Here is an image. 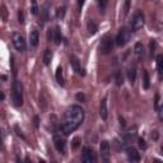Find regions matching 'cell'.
Instances as JSON below:
<instances>
[{
	"label": "cell",
	"mask_w": 163,
	"mask_h": 163,
	"mask_svg": "<svg viewBox=\"0 0 163 163\" xmlns=\"http://www.w3.org/2000/svg\"><path fill=\"white\" fill-rule=\"evenodd\" d=\"M84 120V110L78 105H73L66 110L64 119L60 122V129L64 135L74 133Z\"/></svg>",
	"instance_id": "6da1fadb"
},
{
	"label": "cell",
	"mask_w": 163,
	"mask_h": 163,
	"mask_svg": "<svg viewBox=\"0 0 163 163\" xmlns=\"http://www.w3.org/2000/svg\"><path fill=\"white\" fill-rule=\"evenodd\" d=\"M12 100L13 105L16 107H21L23 105V87L19 80L13 82V87H12Z\"/></svg>",
	"instance_id": "7a4b0ae2"
},
{
	"label": "cell",
	"mask_w": 163,
	"mask_h": 163,
	"mask_svg": "<svg viewBox=\"0 0 163 163\" xmlns=\"http://www.w3.org/2000/svg\"><path fill=\"white\" fill-rule=\"evenodd\" d=\"M112 47H114V38L110 36V35H106L102 40H101V45H100V50L102 54L107 55L112 51Z\"/></svg>",
	"instance_id": "3957f363"
},
{
	"label": "cell",
	"mask_w": 163,
	"mask_h": 163,
	"mask_svg": "<svg viewBox=\"0 0 163 163\" xmlns=\"http://www.w3.org/2000/svg\"><path fill=\"white\" fill-rule=\"evenodd\" d=\"M130 40V31L126 28V27H122V28L119 31L117 37H116V44L117 46H125Z\"/></svg>",
	"instance_id": "277c9868"
},
{
	"label": "cell",
	"mask_w": 163,
	"mask_h": 163,
	"mask_svg": "<svg viewBox=\"0 0 163 163\" xmlns=\"http://www.w3.org/2000/svg\"><path fill=\"white\" fill-rule=\"evenodd\" d=\"M143 26H144V14L142 12H137L133 18V22H131V31L137 32L140 28H143Z\"/></svg>",
	"instance_id": "5b68a950"
},
{
	"label": "cell",
	"mask_w": 163,
	"mask_h": 163,
	"mask_svg": "<svg viewBox=\"0 0 163 163\" xmlns=\"http://www.w3.org/2000/svg\"><path fill=\"white\" fill-rule=\"evenodd\" d=\"M12 41H13V45H14L17 51L23 52L26 50V41H24V37L21 33H13Z\"/></svg>",
	"instance_id": "8992f818"
},
{
	"label": "cell",
	"mask_w": 163,
	"mask_h": 163,
	"mask_svg": "<svg viewBox=\"0 0 163 163\" xmlns=\"http://www.w3.org/2000/svg\"><path fill=\"white\" fill-rule=\"evenodd\" d=\"M100 154L102 157V159L105 162H108L110 159V156H111V147H110V143L107 140H103L100 145Z\"/></svg>",
	"instance_id": "52a82bcc"
},
{
	"label": "cell",
	"mask_w": 163,
	"mask_h": 163,
	"mask_svg": "<svg viewBox=\"0 0 163 163\" xmlns=\"http://www.w3.org/2000/svg\"><path fill=\"white\" fill-rule=\"evenodd\" d=\"M54 145H55L58 152L65 153V151H66V142H65V139L61 137L60 134L54 135Z\"/></svg>",
	"instance_id": "ba28073f"
},
{
	"label": "cell",
	"mask_w": 163,
	"mask_h": 163,
	"mask_svg": "<svg viewBox=\"0 0 163 163\" xmlns=\"http://www.w3.org/2000/svg\"><path fill=\"white\" fill-rule=\"evenodd\" d=\"M82 159H83L84 163H94L96 162V153H94V151L92 148L89 147H86L83 149V156H82Z\"/></svg>",
	"instance_id": "9c48e42d"
},
{
	"label": "cell",
	"mask_w": 163,
	"mask_h": 163,
	"mask_svg": "<svg viewBox=\"0 0 163 163\" xmlns=\"http://www.w3.org/2000/svg\"><path fill=\"white\" fill-rule=\"evenodd\" d=\"M70 64H72V66H73L74 72H77L79 75H84V70L82 69V66H80V61H79V59H78L77 56H74V55H72V56H70Z\"/></svg>",
	"instance_id": "30bf717a"
},
{
	"label": "cell",
	"mask_w": 163,
	"mask_h": 163,
	"mask_svg": "<svg viewBox=\"0 0 163 163\" xmlns=\"http://www.w3.org/2000/svg\"><path fill=\"white\" fill-rule=\"evenodd\" d=\"M126 154H128L129 161H131V162H139V161H140V154H139V152H138L135 148H133V147H130V148L126 149Z\"/></svg>",
	"instance_id": "8fae6325"
},
{
	"label": "cell",
	"mask_w": 163,
	"mask_h": 163,
	"mask_svg": "<svg viewBox=\"0 0 163 163\" xmlns=\"http://www.w3.org/2000/svg\"><path fill=\"white\" fill-rule=\"evenodd\" d=\"M100 115L102 117V120H107L108 116V110H107V97H105L101 101V106H100Z\"/></svg>",
	"instance_id": "7c38bea8"
},
{
	"label": "cell",
	"mask_w": 163,
	"mask_h": 163,
	"mask_svg": "<svg viewBox=\"0 0 163 163\" xmlns=\"http://www.w3.org/2000/svg\"><path fill=\"white\" fill-rule=\"evenodd\" d=\"M128 78H129V82H130L131 84L135 83V79H137V66H135V65L129 66V69H128Z\"/></svg>",
	"instance_id": "4fadbf2b"
},
{
	"label": "cell",
	"mask_w": 163,
	"mask_h": 163,
	"mask_svg": "<svg viewBox=\"0 0 163 163\" xmlns=\"http://www.w3.org/2000/svg\"><path fill=\"white\" fill-rule=\"evenodd\" d=\"M38 41H40V33L37 30H33L31 33H30V42H31V46L36 47L38 45Z\"/></svg>",
	"instance_id": "5bb4252c"
},
{
	"label": "cell",
	"mask_w": 163,
	"mask_h": 163,
	"mask_svg": "<svg viewBox=\"0 0 163 163\" xmlns=\"http://www.w3.org/2000/svg\"><path fill=\"white\" fill-rule=\"evenodd\" d=\"M87 30H88V33H89V35H96L97 31H98V26H97V23L94 22L93 19H91V21L88 22V24H87Z\"/></svg>",
	"instance_id": "9a60e30c"
},
{
	"label": "cell",
	"mask_w": 163,
	"mask_h": 163,
	"mask_svg": "<svg viewBox=\"0 0 163 163\" xmlns=\"http://www.w3.org/2000/svg\"><path fill=\"white\" fill-rule=\"evenodd\" d=\"M61 38H63V36H61V31H60V27H55L54 28V42H55L56 45H60L61 44Z\"/></svg>",
	"instance_id": "2e32d148"
},
{
	"label": "cell",
	"mask_w": 163,
	"mask_h": 163,
	"mask_svg": "<svg viewBox=\"0 0 163 163\" xmlns=\"http://www.w3.org/2000/svg\"><path fill=\"white\" fill-rule=\"evenodd\" d=\"M134 54H135V56H137L138 59H142L144 56V47L140 42H138L137 45H135L134 47Z\"/></svg>",
	"instance_id": "e0dca14e"
},
{
	"label": "cell",
	"mask_w": 163,
	"mask_h": 163,
	"mask_svg": "<svg viewBox=\"0 0 163 163\" xmlns=\"http://www.w3.org/2000/svg\"><path fill=\"white\" fill-rule=\"evenodd\" d=\"M157 69H158L159 77L163 78V55L157 56Z\"/></svg>",
	"instance_id": "ac0fdd59"
},
{
	"label": "cell",
	"mask_w": 163,
	"mask_h": 163,
	"mask_svg": "<svg viewBox=\"0 0 163 163\" xmlns=\"http://www.w3.org/2000/svg\"><path fill=\"white\" fill-rule=\"evenodd\" d=\"M151 86V80H149V74L147 70H143V87L144 89H148Z\"/></svg>",
	"instance_id": "d6986e66"
},
{
	"label": "cell",
	"mask_w": 163,
	"mask_h": 163,
	"mask_svg": "<svg viewBox=\"0 0 163 163\" xmlns=\"http://www.w3.org/2000/svg\"><path fill=\"white\" fill-rule=\"evenodd\" d=\"M51 60H52V52H51V50L47 49L45 51V54H44V63H45V65H50Z\"/></svg>",
	"instance_id": "ffe728a7"
},
{
	"label": "cell",
	"mask_w": 163,
	"mask_h": 163,
	"mask_svg": "<svg viewBox=\"0 0 163 163\" xmlns=\"http://www.w3.org/2000/svg\"><path fill=\"white\" fill-rule=\"evenodd\" d=\"M56 80L60 86H64V75H63V69L61 66H59L56 69Z\"/></svg>",
	"instance_id": "44dd1931"
},
{
	"label": "cell",
	"mask_w": 163,
	"mask_h": 163,
	"mask_svg": "<svg viewBox=\"0 0 163 163\" xmlns=\"http://www.w3.org/2000/svg\"><path fill=\"white\" fill-rule=\"evenodd\" d=\"M49 13H50V3H46L45 7H44V10H42V19H44V22L49 21Z\"/></svg>",
	"instance_id": "7402d4cb"
},
{
	"label": "cell",
	"mask_w": 163,
	"mask_h": 163,
	"mask_svg": "<svg viewBox=\"0 0 163 163\" xmlns=\"http://www.w3.org/2000/svg\"><path fill=\"white\" fill-rule=\"evenodd\" d=\"M30 7H31V13L33 16H37L38 14V4H37V0H31V4H30Z\"/></svg>",
	"instance_id": "603a6c76"
},
{
	"label": "cell",
	"mask_w": 163,
	"mask_h": 163,
	"mask_svg": "<svg viewBox=\"0 0 163 163\" xmlns=\"http://www.w3.org/2000/svg\"><path fill=\"white\" fill-rule=\"evenodd\" d=\"M130 5H131V0H125L124 7H122V16H124V17L128 16V13L130 10Z\"/></svg>",
	"instance_id": "cb8c5ba5"
},
{
	"label": "cell",
	"mask_w": 163,
	"mask_h": 163,
	"mask_svg": "<svg viewBox=\"0 0 163 163\" xmlns=\"http://www.w3.org/2000/svg\"><path fill=\"white\" fill-rule=\"evenodd\" d=\"M65 13H66V8H65V7H60V8H58V10H56V18H58V19L64 18Z\"/></svg>",
	"instance_id": "d4e9b609"
},
{
	"label": "cell",
	"mask_w": 163,
	"mask_h": 163,
	"mask_svg": "<svg viewBox=\"0 0 163 163\" xmlns=\"http://www.w3.org/2000/svg\"><path fill=\"white\" fill-rule=\"evenodd\" d=\"M115 79H116V84H117V86H121L122 83H124V78H122L121 72H116V74H115Z\"/></svg>",
	"instance_id": "484cf974"
},
{
	"label": "cell",
	"mask_w": 163,
	"mask_h": 163,
	"mask_svg": "<svg viewBox=\"0 0 163 163\" xmlns=\"http://www.w3.org/2000/svg\"><path fill=\"white\" fill-rule=\"evenodd\" d=\"M97 3H98V7L101 9V12H103L107 7V3H108V0H97Z\"/></svg>",
	"instance_id": "4316f807"
},
{
	"label": "cell",
	"mask_w": 163,
	"mask_h": 163,
	"mask_svg": "<svg viewBox=\"0 0 163 163\" xmlns=\"http://www.w3.org/2000/svg\"><path fill=\"white\" fill-rule=\"evenodd\" d=\"M18 22H19L21 24L24 23V13H23V10H19V12H18Z\"/></svg>",
	"instance_id": "83f0119b"
},
{
	"label": "cell",
	"mask_w": 163,
	"mask_h": 163,
	"mask_svg": "<svg viewBox=\"0 0 163 163\" xmlns=\"http://www.w3.org/2000/svg\"><path fill=\"white\" fill-rule=\"evenodd\" d=\"M47 40L49 41H54V30H49V32H47Z\"/></svg>",
	"instance_id": "f1b7e54d"
},
{
	"label": "cell",
	"mask_w": 163,
	"mask_h": 163,
	"mask_svg": "<svg viewBox=\"0 0 163 163\" xmlns=\"http://www.w3.org/2000/svg\"><path fill=\"white\" fill-rule=\"evenodd\" d=\"M139 147H140L142 149H145V148H147V143H145V140L142 139V138L139 139Z\"/></svg>",
	"instance_id": "f546056e"
},
{
	"label": "cell",
	"mask_w": 163,
	"mask_h": 163,
	"mask_svg": "<svg viewBox=\"0 0 163 163\" xmlns=\"http://www.w3.org/2000/svg\"><path fill=\"white\" fill-rule=\"evenodd\" d=\"M77 100H79V101H84V100H86L84 94H82V93H78V94H77Z\"/></svg>",
	"instance_id": "4dcf8cb0"
},
{
	"label": "cell",
	"mask_w": 163,
	"mask_h": 163,
	"mask_svg": "<svg viewBox=\"0 0 163 163\" xmlns=\"http://www.w3.org/2000/svg\"><path fill=\"white\" fill-rule=\"evenodd\" d=\"M16 131H17V135H18V137H22V138H24V135H23L22 130H19V128H18V126H16Z\"/></svg>",
	"instance_id": "1f68e13d"
},
{
	"label": "cell",
	"mask_w": 163,
	"mask_h": 163,
	"mask_svg": "<svg viewBox=\"0 0 163 163\" xmlns=\"http://www.w3.org/2000/svg\"><path fill=\"white\" fill-rule=\"evenodd\" d=\"M154 46H156V42H154V40H152V41H151V52H152V54L154 52V51H153V50H154Z\"/></svg>",
	"instance_id": "d6a6232c"
},
{
	"label": "cell",
	"mask_w": 163,
	"mask_h": 163,
	"mask_svg": "<svg viewBox=\"0 0 163 163\" xmlns=\"http://www.w3.org/2000/svg\"><path fill=\"white\" fill-rule=\"evenodd\" d=\"M158 111H159V119H161V120H163V106L159 108Z\"/></svg>",
	"instance_id": "836d02e7"
},
{
	"label": "cell",
	"mask_w": 163,
	"mask_h": 163,
	"mask_svg": "<svg viewBox=\"0 0 163 163\" xmlns=\"http://www.w3.org/2000/svg\"><path fill=\"white\" fill-rule=\"evenodd\" d=\"M152 139H154V140L158 139V133H157V131H153V134H152Z\"/></svg>",
	"instance_id": "e575fe53"
},
{
	"label": "cell",
	"mask_w": 163,
	"mask_h": 163,
	"mask_svg": "<svg viewBox=\"0 0 163 163\" xmlns=\"http://www.w3.org/2000/svg\"><path fill=\"white\" fill-rule=\"evenodd\" d=\"M120 125L121 126H125V120L122 119V117H120Z\"/></svg>",
	"instance_id": "d590c367"
},
{
	"label": "cell",
	"mask_w": 163,
	"mask_h": 163,
	"mask_svg": "<svg viewBox=\"0 0 163 163\" xmlns=\"http://www.w3.org/2000/svg\"><path fill=\"white\" fill-rule=\"evenodd\" d=\"M35 126L38 128V117H37V116L35 117Z\"/></svg>",
	"instance_id": "8d00e7d4"
},
{
	"label": "cell",
	"mask_w": 163,
	"mask_h": 163,
	"mask_svg": "<svg viewBox=\"0 0 163 163\" xmlns=\"http://www.w3.org/2000/svg\"><path fill=\"white\" fill-rule=\"evenodd\" d=\"M84 3H86V0H78V4H79V7H82Z\"/></svg>",
	"instance_id": "74e56055"
},
{
	"label": "cell",
	"mask_w": 163,
	"mask_h": 163,
	"mask_svg": "<svg viewBox=\"0 0 163 163\" xmlns=\"http://www.w3.org/2000/svg\"><path fill=\"white\" fill-rule=\"evenodd\" d=\"M78 144H79V139L75 138V139H74V147H78Z\"/></svg>",
	"instance_id": "f35d334b"
},
{
	"label": "cell",
	"mask_w": 163,
	"mask_h": 163,
	"mask_svg": "<svg viewBox=\"0 0 163 163\" xmlns=\"http://www.w3.org/2000/svg\"><path fill=\"white\" fill-rule=\"evenodd\" d=\"M0 98H2V100H3V98H4V94H3V93H2V91H0Z\"/></svg>",
	"instance_id": "ab89813d"
},
{
	"label": "cell",
	"mask_w": 163,
	"mask_h": 163,
	"mask_svg": "<svg viewBox=\"0 0 163 163\" xmlns=\"http://www.w3.org/2000/svg\"><path fill=\"white\" fill-rule=\"evenodd\" d=\"M161 151H162V154H163V145H162V148H161Z\"/></svg>",
	"instance_id": "60d3db41"
}]
</instances>
